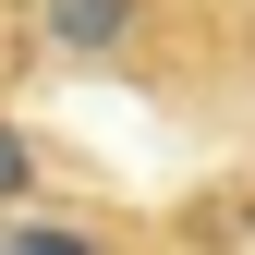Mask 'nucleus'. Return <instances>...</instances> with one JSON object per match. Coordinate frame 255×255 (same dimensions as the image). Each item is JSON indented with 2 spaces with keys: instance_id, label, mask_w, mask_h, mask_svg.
I'll use <instances>...</instances> for the list:
<instances>
[{
  "instance_id": "7ed1b4c3",
  "label": "nucleus",
  "mask_w": 255,
  "mask_h": 255,
  "mask_svg": "<svg viewBox=\"0 0 255 255\" xmlns=\"http://www.w3.org/2000/svg\"><path fill=\"white\" fill-rule=\"evenodd\" d=\"M12 182H24V146H12V134H0V195H12Z\"/></svg>"
},
{
  "instance_id": "f257e3e1",
  "label": "nucleus",
  "mask_w": 255,
  "mask_h": 255,
  "mask_svg": "<svg viewBox=\"0 0 255 255\" xmlns=\"http://www.w3.org/2000/svg\"><path fill=\"white\" fill-rule=\"evenodd\" d=\"M37 12H49V37H61V49H110L122 24H134V0H37Z\"/></svg>"
},
{
  "instance_id": "f03ea898",
  "label": "nucleus",
  "mask_w": 255,
  "mask_h": 255,
  "mask_svg": "<svg viewBox=\"0 0 255 255\" xmlns=\"http://www.w3.org/2000/svg\"><path fill=\"white\" fill-rule=\"evenodd\" d=\"M0 255H98L85 231H24V243H0Z\"/></svg>"
}]
</instances>
